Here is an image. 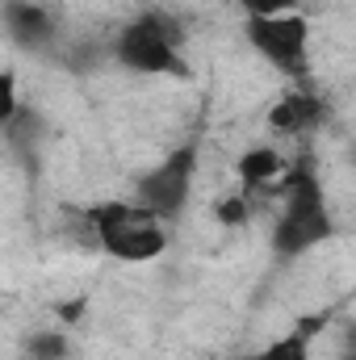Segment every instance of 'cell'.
Wrapping results in <instances>:
<instances>
[{"label": "cell", "instance_id": "cell-14", "mask_svg": "<svg viewBox=\"0 0 356 360\" xmlns=\"http://www.w3.org/2000/svg\"><path fill=\"white\" fill-rule=\"evenodd\" d=\"M243 17H289L302 13V0H239Z\"/></svg>", "mask_w": 356, "mask_h": 360}, {"label": "cell", "instance_id": "cell-15", "mask_svg": "<svg viewBox=\"0 0 356 360\" xmlns=\"http://www.w3.org/2000/svg\"><path fill=\"white\" fill-rule=\"evenodd\" d=\"M327 327H331V310H314V314H302V319L293 323V331H298V335H306L310 344H314Z\"/></svg>", "mask_w": 356, "mask_h": 360}, {"label": "cell", "instance_id": "cell-11", "mask_svg": "<svg viewBox=\"0 0 356 360\" xmlns=\"http://www.w3.org/2000/svg\"><path fill=\"white\" fill-rule=\"evenodd\" d=\"M268 130H272V134H281V139H302V122H298L293 96H281V101L268 109Z\"/></svg>", "mask_w": 356, "mask_h": 360}, {"label": "cell", "instance_id": "cell-18", "mask_svg": "<svg viewBox=\"0 0 356 360\" xmlns=\"http://www.w3.org/2000/svg\"><path fill=\"white\" fill-rule=\"evenodd\" d=\"M235 360H265V356H260V352H252V356H235Z\"/></svg>", "mask_w": 356, "mask_h": 360}, {"label": "cell", "instance_id": "cell-6", "mask_svg": "<svg viewBox=\"0 0 356 360\" xmlns=\"http://www.w3.org/2000/svg\"><path fill=\"white\" fill-rule=\"evenodd\" d=\"M4 30L17 46H46L55 38V17L51 8L34 4V0H4Z\"/></svg>", "mask_w": 356, "mask_h": 360}, {"label": "cell", "instance_id": "cell-3", "mask_svg": "<svg viewBox=\"0 0 356 360\" xmlns=\"http://www.w3.org/2000/svg\"><path fill=\"white\" fill-rule=\"evenodd\" d=\"M243 38L281 76H289V80H306L310 76V17L306 13L243 17Z\"/></svg>", "mask_w": 356, "mask_h": 360}, {"label": "cell", "instance_id": "cell-1", "mask_svg": "<svg viewBox=\"0 0 356 360\" xmlns=\"http://www.w3.org/2000/svg\"><path fill=\"white\" fill-rule=\"evenodd\" d=\"M265 197H285V205L272 222V243H268L281 264H289V260L314 252L319 243L336 239V218H331L314 160H298L276 184H268Z\"/></svg>", "mask_w": 356, "mask_h": 360}, {"label": "cell", "instance_id": "cell-13", "mask_svg": "<svg viewBox=\"0 0 356 360\" xmlns=\"http://www.w3.org/2000/svg\"><path fill=\"white\" fill-rule=\"evenodd\" d=\"M139 17H143V21H147L155 34H164L172 46H180V51H184V21H180L177 13H164V8H147V13H139Z\"/></svg>", "mask_w": 356, "mask_h": 360}, {"label": "cell", "instance_id": "cell-4", "mask_svg": "<svg viewBox=\"0 0 356 360\" xmlns=\"http://www.w3.org/2000/svg\"><path fill=\"white\" fill-rule=\"evenodd\" d=\"M201 168V147L197 143H180L177 151H168L151 172L134 180V201L151 214H160L164 222H172L184 214L189 197H193V180Z\"/></svg>", "mask_w": 356, "mask_h": 360}, {"label": "cell", "instance_id": "cell-2", "mask_svg": "<svg viewBox=\"0 0 356 360\" xmlns=\"http://www.w3.org/2000/svg\"><path fill=\"white\" fill-rule=\"evenodd\" d=\"M96 248L122 264H147L160 260L168 248V226L160 214L143 210L139 201H96L84 210Z\"/></svg>", "mask_w": 356, "mask_h": 360}, {"label": "cell", "instance_id": "cell-9", "mask_svg": "<svg viewBox=\"0 0 356 360\" xmlns=\"http://www.w3.org/2000/svg\"><path fill=\"white\" fill-rule=\"evenodd\" d=\"M25 356L34 360H68L72 356V340L63 331H34L25 340Z\"/></svg>", "mask_w": 356, "mask_h": 360}, {"label": "cell", "instance_id": "cell-19", "mask_svg": "<svg viewBox=\"0 0 356 360\" xmlns=\"http://www.w3.org/2000/svg\"><path fill=\"white\" fill-rule=\"evenodd\" d=\"M352 164H356V147H352Z\"/></svg>", "mask_w": 356, "mask_h": 360}, {"label": "cell", "instance_id": "cell-8", "mask_svg": "<svg viewBox=\"0 0 356 360\" xmlns=\"http://www.w3.org/2000/svg\"><path fill=\"white\" fill-rule=\"evenodd\" d=\"M214 222H218L222 231H239V226H248V222H252V197H248L243 188L218 197V201H214Z\"/></svg>", "mask_w": 356, "mask_h": 360}, {"label": "cell", "instance_id": "cell-17", "mask_svg": "<svg viewBox=\"0 0 356 360\" xmlns=\"http://www.w3.org/2000/svg\"><path fill=\"white\" fill-rule=\"evenodd\" d=\"M340 360H356V323H344V352Z\"/></svg>", "mask_w": 356, "mask_h": 360}, {"label": "cell", "instance_id": "cell-5", "mask_svg": "<svg viewBox=\"0 0 356 360\" xmlns=\"http://www.w3.org/2000/svg\"><path fill=\"white\" fill-rule=\"evenodd\" d=\"M113 59L126 72L139 76H168V80H193L189 59L180 55V46H172L164 34H155L143 17H134L117 38H113Z\"/></svg>", "mask_w": 356, "mask_h": 360}, {"label": "cell", "instance_id": "cell-7", "mask_svg": "<svg viewBox=\"0 0 356 360\" xmlns=\"http://www.w3.org/2000/svg\"><path fill=\"white\" fill-rule=\"evenodd\" d=\"M285 172H289V168H285L281 151H276V147H268V143L248 147V151L235 160V176H239V188H243L248 197H252V193H260V197H265L268 184H276Z\"/></svg>", "mask_w": 356, "mask_h": 360}, {"label": "cell", "instance_id": "cell-20", "mask_svg": "<svg viewBox=\"0 0 356 360\" xmlns=\"http://www.w3.org/2000/svg\"><path fill=\"white\" fill-rule=\"evenodd\" d=\"M21 360H34V356H21Z\"/></svg>", "mask_w": 356, "mask_h": 360}, {"label": "cell", "instance_id": "cell-12", "mask_svg": "<svg viewBox=\"0 0 356 360\" xmlns=\"http://www.w3.org/2000/svg\"><path fill=\"white\" fill-rule=\"evenodd\" d=\"M260 356L265 360H310V340L298 335V331H289V335L272 340L268 348H260Z\"/></svg>", "mask_w": 356, "mask_h": 360}, {"label": "cell", "instance_id": "cell-16", "mask_svg": "<svg viewBox=\"0 0 356 360\" xmlns=\"http://www.w3.org/2000/svg\"><path fill=\"white\" fill-rule=\"evenodd\" d=\"M84 314H89V297H84V293H80V297H68V302H59V306H55V319H59L63 327L84 323Z\"/></svg>", "mask_w": 356, "mask_h": 360}, {"label": "cell", "instance_id": "cell-10", "mask_svg": "<svg viewBox=\"0 0 356 360\" xmlns=\"http://www.w3.org/2000/svg\"><path fill=\"white\" fill-rule=\"evenodd\" d=\"M293 96V109H298V122H302V134H310V130H319L323 122H327V101L319 96V92L302 89V92H289Z\"/></svg>", "mask_w": 356, "mask_h": 360}]
</instances>
